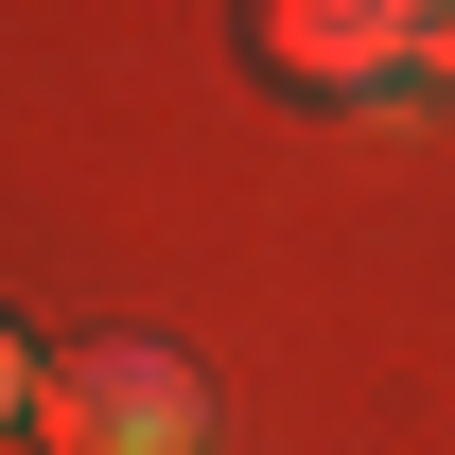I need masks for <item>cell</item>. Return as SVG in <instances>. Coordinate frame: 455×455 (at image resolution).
Wrapping results in <instances>:
<instances>
[{
    "label": "cell",
    "mask_w": 455,
    "mask_h": 455,
    "mask_svg": "<svg viewBox=\"0 0 455 455\" xmlns=\"http://www.w3.org/2000/svg\"><path fill=\"white\" fill-rule=\"evenodd\" d=\"M18 420H36V350L0 333V438H18Z\"/></svg>",
    "instance_id": "obj_3"
},
{
    "label": "cell",
    "mask_w": 455,
    "mask_h": 455,
    "mask_svg": "<svg viewBox=\"0 0 455 455\" xmlns=\"http://www.w3.org/2000/svg\"><path fill=\"white\" fill-rule=\"evenodd\" d=\"M438 18H455V0H438Z\"/></svg>",
    "instance_id": "obj_4"
},
{
    "label": "cell",
    "mask_w": 455,
    "mask_h": 455,
    "mask_svg": "<svg viewBox=\"0 0 455 455\" xmlns=\"http://www.w3.org/2000/svg\"><path fill=\"white\" fill-rule=\"evenodd\" d=\"M36 438L53 455H211V386L158 333H88L70 368H36Z\"/></svg>",
    "instance_id": "obj_2"
},
{
    "label": "cell",
    "mask_w": 455,
    "mask_h": 455,
    "mask_svg": "<svg viewBox=\"0 0 455 455\" xmlns=\"http://www.w3.org/2000/svg\"><path fill=\"white\" fill-rule=\"evenodd\" d=\"M245 18H263V70L315 88V106H350V123L455 106V18L438 0H245Z\"/></svg>",
    "instance_id": "obj_1"
}]
</instances>
